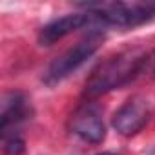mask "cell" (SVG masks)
Returning <instances> with one entry per match:
<instances>
[{
    "mask_svg": "<svg viewBox=\"0 0 155 155\" xmlns=\"http://www.w3.org/2000/svg\"><path fill=\"white\" fill-rule=\"evenodd\" d=\"M148 62V55L142 51H124L119 53L106 62H102L88 79L86 82V95L88 97H99L108 91H113L117 88L126 86L142 71V68Z\"/></svg>",
    "mask_w": 155,
    "mask_h": 155,
    "instance_id": "obj_1",
    "label": "cell"
},
{
    "mask_svg": "<svg viewBox=\"0 0 155 155\" xmlns=\"http://www.w3.org/2000/svg\"><path fill=\"white\" fill-rule=\"evenodd\" d=\"M101 42H102V35L97 33V31H93L86 38H82L81 42H77L73 48H69L68 51H64L62 55H58L48 66V69H46V73L42 77L44 84L55 86V84L62 82L64 79H68V77L71 73H75L88 58H91L95 55V51L99 49Z\"/></svg>",
    "mask_w": 155,
    "mask_h": 155,
    "instance_id": "obj_2",
    "label": "cell"
},
{
    "mask_svg": "<svg viewBox=\"0 0 155 155\" xmlns=\"http://www.w3.org/2000/svg\"><path fill=\"white\" fill-rule=\"evenodd\" d=\"M88 13H91L95 18L102 20L104 24L130 28L148 22L155 15V4L153 2H99V4H88Z\"/></svg>",
    "mask_w": 155,
    "mask_h": 155,
    "instance_id": "obj_3",
    "label": "cell"
},
{
    "mask_svg": "<svg viewBox=\"0 0 155 155\" xmlns=\"http://www.w3.org/2000/svg\"><path fill=\"white\" fill-rule=\"evenodd\" d=\"M151 117V106L144 97H131L130 101H126L117 113L113 115V128L124 135V137H131L135 133H139L150 120Z\"/></svg>",
    "mask_w": 155,
    "mask_h": 155,
    "instance_id": "obj_4",
    "label": "cell"
},
{
    "mask_svg": "<svg viewBox=\"0 0 155 155\" xmlns=\"http://www.w3.org/2000/svg\"><path fill=\"white\" fill-rule=\"evenodd\" d=\"M71 130L86 142H93V144L102 142L106 137V126L101 117L99 106L91 102L81 106L71 117Z\"/></svg>",
    "mask_w": 155,
    "mask_h": 155,
    "instance_id": "obj_5",
    "label": "cell"
},
{
    "mask_svg": "<svg viewBox=\"0 0 155 155\" xmlns=\"http://www.w3.org/2000/svg\"><path fill=\"white\" fill-rule=\"evenodd\" d=\"M91 18H93L91 13H71V15H64L60 18H55V20H51L49 24H46L40 29L38 42L42 46H53L55 42L68 37L69 33H73L77 29H81L82 26H86Z\"/></svg>",
    "mask_w": 155,
    "mask_h": 155,
    "instance_id": "obj_6",
    "label": "cell"
},
{
    "mask_svg": "<svg viewBox=\"0 0 155 155\" xmlns=\"http://www.w3.org/2000/svg\"><path fill=\"white\" fill-rule=\"evenodd\" d=\"M31 115L28 99L20 91H9L2 97V110H0V130L8 135L9 128L18 126Z\"/></svg>",
    "mask_w": 155,
    "mask_h": 155,
    "instance_id": "obj_7",
    "label": "cell"
},
{
    "mask_svg": "<svg viewBox=\"0 0 155 155\" xmlns=\"http://www.w3.org/2000/svg\"><path fill=\"white\" fill-rule=\"evenodd\" d=\"M4 150L8 155H20L24 151V140L15 133L9 137H4Z\"/></svg>",
    "mask_w": 155,
    "mask_h": 155,
    "instance_id": "obj_8",
    "label": "cell"
},
{
    "mask_svg": "<svg viewBox=\"0 0 155 155\" xmlns=\"http://www.w3.org/2000/svg\"><path fill=\"white\" fill-rule=\"evenodd\" d=\"M97 155H117V153H111V151H102V153H97Z\"/></svg>",
    "mask_w": 155,
    "mask_h": 155,
    "instance_id": "obj_9",
    "label": "cell"
},
{
    "mask_svg": "<svg viewBox=\"0 0 155 155\" xmlns=\"http://www.w3.org/2000/svg\"><path fill=\"white\" fill-rule=\"evenodd\" d=\"M150 155H155V150H153V151H151V153H150Z\"/></svg>",
    "mask_w": 155,
    "mask_h": 155,
    "instance_id": "obj_10",
    "label": "cell"
},
{
    "mask_svg": "<svg viewBox=\"0 0 155 155\" xmlns=\"http://www.w3.org/2000/svg\"><path fill=\"white\" fill-rule=\"evenodd\" d=\"M153 4H155V2H153Z\"/></svg>",
    "mask_w": 155,
    "mask_h": 155,
    "instance_id": "obj_11",
    "label": "cell"
}]
</instances>
